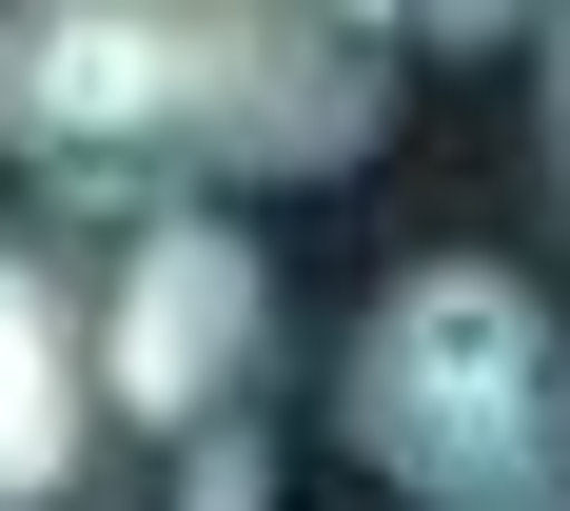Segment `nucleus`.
I'll return each instance as SVG.
<instances>
[{
  "label": "nucleus",
  "mask_w": 570,
  "mask_h": 511,
  "mask_svg": "<svg viewBox=\"0 0 570 511\" xmlns=\"http://www.w3.org/2000/svg\"><path fill=\"white\" fill-rule=\"evenodd\" d=\"M394 138V20L335 0H20L0 20V158L59 197H236L354 177Z\"/></svg>",
  "instance_id": "obj_1"
},
{
  "label": "nucleus",
  "mask_w": 570,
  "mask_h": 511,
  "mask_svg": "<svg viewBox=\"0 0 570 511\" xmlns=\"http://www.w3.org/2000/svg\"><path fill=\"white\" fill-rule=\"evenodd\" d=\"M335 433L394 511H570V315L512 256H413L335 354Z\"/></svg>",
  "instance_id": "obj_2"
},
{
  "label": "nucleus",
  "mask_w": 570,
  "mask_h": 511,
  "mask_svg": "<svg viewBox=\"0 0 570 511\" xmlns=\"http://www.w3.org/2000/svg\"><path fill=\"white\" fill-rule=\"evenodd\" d=\"M256 354H276V256L236 217H138V256L99 276V394L177 453H217L256 413Z\"/></svg>",
  "instance_id": "obj_3"
},
{
  "label": "nucleus",
  "mask_w": 570,
  "mask_h": 511,
  "mask_svg": "<svg viewBox=\"0 0 570 511\" xmlns=\"http://www.w3.org/2000/svg\"><path fill=\"white\" fill-rule=\"evenodd\" d=\"M99 295L59 276L40 236H0V511H79L99 472Z\"/></svg>",
  "instance_id": "obj_4"
},
{
  "label": "nucleus",
  "mask_w": 570,
  "mask_h": 511,
  "mask_svg": "<svg viewBox=\"0 0 570 511\" xmlns=\"http://www.w3.org/2000/svg\"><path fill=\"white\" fill-rule=\"evenodd\" d=\"M177 511H256V453H236V433H217V453H177Z\"/></svg>",
  "instance_id": "obj_5"
},
{
  "label": "nucleus",
  "mask_w": 570,
  "mask_h": 511,
  "mask_svg": "<svg viewBox=\"0 0 570 511\" xmlns=\"http://www.w3.org/2000/svg\"><path fill=\"white\" fill-rule=\"evenodd\" d=\"M551 177H570V20H551Z\"/></svg>",
  "instance_id": "obj_6"
}]
</instances>
